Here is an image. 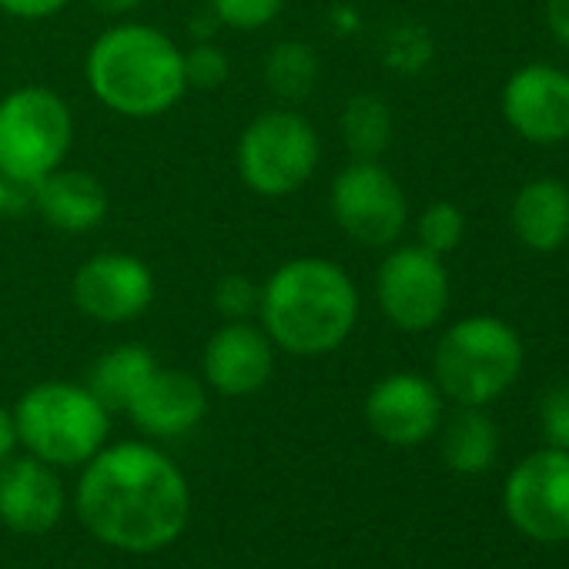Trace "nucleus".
Returning a JSON list of instances; mask_svg holds the SVG:
<instances>
[{"instance_id":"25","label":"nucleus","mask_w":569,"mask_h":569,"mask_svg":"<svg viewBox=\"0 0 569 569\" xmlns=\"http://www.w3.org/2000/svg\"><path fill=\"white\" fill-rule=\"evenodd\" d=\"M258 299H261V289H258V284H254L251 278H244V274H238V271L224 274V278L214 284V309H218L228 322H241V319L254 316V312H258Z\"/></svg>"},{"instance_id":"14","label":"nucleus","mask_w":569,"mask_h":569,"mask_svg":"<svg viewBox=\"0 0 569 569\" xmlns=\"http://www.w3.org/2000/svg\"><path fill=\"white\" fill-rule=\"evenodd\" d=\"M201 369L208 386L221 396H251L264 389L274 372V342L248 319L228 322L208 339Z\"/></svg>"},{"instance_id":"31","label":"nucleus","mask_w":569,"mask_h":569,"mask_svg":"<svg viewBox=\"0 0 569 569\" xmlns=\"http://www.w3.org/2000/svg\"><path fill=\"white\" fill-rule=\"evenodd\" d=\"M21 436H18V419L14 412H8L4 406H0V462H8L18 449Z\"/></svg>"},{"instance_id":"13","label":"nucleus","mask_w":569,"mask_h":569,"mask_svg":"<svg viewBox=\"0 0 569 569\" xmlns=\"http://www.w3.org/2000/svg\"><path fill=\"white\" fill-rule=\"evenodd\" d=\"M366 422L389 446H419L442 422V392L416 372L386 376L366 399Z\"/></svg>"},{"instance_id":"7","label":"nucleus","mask_w":569,"mask_h":569,"mask_svg":"<svg viewBox=\"0 0 569 569\" xmlns=\"http://www.w3.org/2000/svg\"><path fill=\"white\" fill-rule=\"evenodd\" d=\"M319 131L299 111H264L238 138L234 164L241 181L261 198L296 194L319 168Z\"/></svg>"},{"instance_id":"28","label":"nucleus","mask_w":569,"mask_h":569,"mask_svg":"<svg viewBox=\"0 0 569 569\" xmlns=\"http://www.w3.org/2000/svg\"><path fill=\"white\" fill-rule=\"evenodd\" d=\"M432 58V44L429 38L419 31V28H409V31H399L396 41H392V51H389V61L406 68V71H419L426 68Z\"/></svg>"},{"instance_id":"26","label":"nucleus","mask_w":569,"mask_h":569,"mask_svg":"<svg viewBox=\"0 0 569 569\" xmlns=\"http://www.w3.org/2000/svg\"><path fill=\"white\" fill-rule=\"evenodd\" d=\"M539 432L546 446L569 452V386H552L539 399Z\"/></svg>"},{"instance_id":"29","label":"nucleus","mask_w":569,"mask_h":569,"mask_svg":"<svg viewBox=\"0 0 569 569\" xmlns=\"http://www.w3.org/2000/svg\"><path fill=\"white\" fill-rule=\"evenodd\" d=\"M71 0H0V11L21 18V21H44L58 11H64Z\"/></svg>"},{"instance_id":"24","label":"nucleus","mask_w":569,"mask_h":569,"mask_svg":"<svg viewBox=\"0 0 569 569\" xmlns=\"http://www.w3.org/2000/svg\"><path fill=\"white\" fill-rule=\"evenodd\" d=\"M208 4L221 24L234 31H261L281 14L284 0H208Z\"/></svg>"},{"instance_id":"4","label":"nucleus","mask_w":569,"mask_h":569,"mask_svg":"<svg viewBox=\"0 0 569 569\" xmlns=\"http://www.w3.org/2000/svg\"><path fill=\"white\" fill-rule=\"evenodd\" d=\"M522 362V339L506 319L469 316L439 336L432 352V379L446 399L482 409L516 386Z\"/></svg>"},{"instance_id":"3","label":"nucleus","mask_w":569,"mask_h":569,"mask_svg":"<svg viewBox=\"0 0 569 569\" xmlns=\"http://www.w3.org/2000/svg\"><path fill=\"white\" fill-rule=\"evenodd\" d=\"M94 98L121 118H158L184 91V51L151 24H118L104 31L84 61Z\"/></svg>"},{"instance_id":"9","label":"nucleus","mask_w":569,"mask_h":569,"mask_svg":"<svg viewBox=\"0 0 569 569\" xmlns=\"http://www.w3.org/2000/svg\"><path fill=\"white\" fill-rule=\"evenodd\" d=\"M329 204L336 224L366 248H389L406 231V191L379 161L356 158L346 164L332 181Z\"/></svg>"},{"instance_id":"16","label":"nucleus","mask_w":569,"mask_h":569,"mask_svg":"<svg viewBox=\"0 0 569 569\" xmlns=\"http://www.w3.org/2000/svg\"><path fill=\"white\" fill-rule=\"evenodd\" d=\"M204 409H208L204 386L191 372L158 366L131 399L128 416L141 432L154 439H174L191 432L204 419Z\"/></svg>"},{"instance_id":"19","label":"nucleus","mask_w":569,"mask_h":569,"mask_svg":"<svg viewBox=\"0 0 569 569\" xmlns=\"http://www.w3.org/2000/svg\"><path fill=\"white\" fill-rule=\"evenodd\" d=\"M158 369L154 356L138 346V342H128V346H118V349H108L94 366H91V376H88V389L91 396L108 409V412H128L131 399L138 396V389L148 382V376Z\"/></svg>"},{"instance_id":"5","label":"nucleus","mask_w":569,"mask_h":569,"mask_svg":"<svg viewBox=\"0 0 569 569\" xmlns=\"http://www.w3.org/2000/svg\"><path fill=\"white\" fill-rule=\"evenodd\" d=\"M18 436L34 459L48 466L91 462L111 429V412L91 396L88 386L41 382L28 389L14 409Z\"/></svg>"},{"instance_id":"27","label":"nucleus","mask_w":569,"mask_h":569,"mask_svg":"<svg viewBox=\"0 0 569 569\" xmlns=\"http://www.w3.org/2000/svg\"><path fill=\"white\" fill-rule=\"evenodd\" d=\"M184 74H188V88H218L228 78V61L218 48L211 44H198L194 51L184 54Z\"/></svg>"},{"instance_id":"12","label":"nucleus","mask_w":569,"mask_h":569,"mask_svg":"<svg viewBox=\"0 0 569 569\" xmlns=\"http://www.w3.org/2000/svg\"><path fill=\"white\" fill-rule=\"evenodd\" d=\"M499 108L506 124L529 144L552 148L569 141V71L526 64L502 84Z\"/></svg>"},{"instance_id":"20","label":"nucleus","mask_w":569,"mask_h":569,"mask_svg":"<svg viewBox=\"0 0 569 569\" xmlns=\"http://www.w3.org/2000/svg\"><path fill=\"white\" fill-rule=\"evenodd\" d=\"M499 452V432L496 422L476 409V406H462L442 432V462L459 472V476H479L496 462Z\"/></svg>"},{"instance_id":"32","label":"nucleus","mask_w":569,"mask_h":569,"mask_svg":"<svg viewBox=\"0 0 569 569\" xmlns=\"http://www.w3.org/2000/svg\"><path fill=\"white\" fill-rule=\"evenodd\" d=\"M94 4L101 8V11H131L134 4H138V0H94Z\"/></svg>"},{"instance_id":"8","label":"nucleus","mask_w":569,"mask_h":569,"mask_svg":"<svg viewBox=\"0 0 569 569\" xmlns=\"http://www.w3.org/2000/svg\"><path fill=\"white\" fill-rule=\"evenodd\" d=\"M376 299L382 316L409 336L436 329L452 299V281L439 254L422 244L392 248L376 274Z\"/></svg>"},{"instance_id":"1","label":"nucleus","mask_w":569,"mask_h":569,"mask_svg":"<svg viewBox=\"0 0 569 569\" xmlns=\"http://www.w3.org/2000/svg\"><path fill=\"white\" fill-rule=\"evenodd\" d=\"M78 516L91 536L121 552H158L184 532L191 492L164 452L121 442L88 462L78 482Z\"/></svg>"},{"instance_id":"2","label":"nucleus","mask_w":569,"mask_h":569,"mask_svg":"<svg viewBox=\"0 0 569 569\" xmlns=\"http://www.w3.org/2000/svg\"><path fill=\"white\" fill-rule=\"evenodd\" d=\"M258 319L274 349L319 359L356 332L359 289L339 261L292 258L261 284Z\"/></svg>"},{"instance_id":"33","label":"nucleus","mask_w":569,"mask_h":569,"mask_svg":"<svg viewBox=\"0 0 569 569\" xmlns=\"http://www.w3.org/2000/svg\"><path fill=\"white\" fill-rule=\"evenodd\" d=\"M8 201H11V184L4 181V174H0V214H4Z\"/></svg>"},{"instance_id":"18","label":"nucleus","mask_w":569,"mask_h":569,"mask_svg":"<svg viewBox=\"0 0 569 569\" xmlns=\"http://www.w3.org/2000/svg\"><path fill=\"white\" fill-rule=\"evenodd\" d=\"M509 224L519 244L536 254H552L569 241V184L559 178L526 181L509 208Z\"/></svg>"},{"instance_id":"22","label":"nucleus","mask_w":569,"mask_h":569,"mask_svg":"<svg viewBox=\"0 0 569 569\" xmlns=\"http://www.w3.org/2000/svg\"><path fill=\"white\" fill-rule=\"evenodd\" d=\"M316 78H319V61L309 44L289 41V44H278L274 51H268L264 81L274 94L306 98L316 88Z\"/></svg>"},{"instance_id":"30","label":"nucleus","mask_w":569,"mask_h":569,"mask_svg":"<svg viewBox=\"0 0 569 569\" xmlns=\"http://www.w3.org/2000/svg\"><path fill=\"white\" fill-rule=\"evenodd\" d=\"M542 24L552 34V41L569 51V0H546L542 4Z\"/></svg>"},{"instance_id":"15","label":"nucleus","mask_w":569,"mask_h":569,"mask_svg":"<svg viewBox=\"0 0 569 569\" xmlns=\"http://www.w3.org/2000/svg\"><path fill=\"white\" fill-rule=\"evenodd\" d=\"M64 512V486L54 469L34 456L0 462V519L14 532L41 536Z\"/></svg>"},{"instance_id":"23","label":"nucleus","mask_w":569,"mask_h":569,"mask_svg":"<svg viewBox=\"0 0 569 569\" xmlns=\"http://www.w3.org/2000/svg\"><path fill=\"white\" fill-rule=\"evenodd\" d=\"M419 244L439 258L452 254L466 238V214L452 201H436L419 214Z\"/></svg>"},{"instance_id":"11","label":"nucleus","mask_w":569,"mask_h":569,"mask_svg":"<svg viewBox=\"0 0 569 569\" xmlns=\"http://www.w3.org/2000/svg\"><path fill=\"white\" fill-rule=\"evenodd\" d=\"M71 299L88 319L101 326H124L144 316L154 302V274L138 254L104 251L74 271Z\"/></svg>"},{"instance_id":"17","label":"nucleus","mask_w":569,"mask_h":569,"mask_svg":"<svg viewBox=\"0 0 569 569\" xmlns=\"http://www.w3.org/2000/svg\"><path fill=\"white\" fill-rule=\"evenodd\" d=\"M34 204L41 211V218L68 234H81V231H94L111 208L108 188L88 174V171H74V168H58L48 178H41L34 188Z\"/></svg>"},{"instance_id":"6","label":"nucleus","mask_w":569,"mask_h":569,"mask_svg":"<svg viewBox=\"0 0 569 569\" xmlns=\"http://www.w3.org/2000/svg\"><path fill=\"white\" fill-rule=\"evenodd\" d=\"M74 118L64 98L28 84L0 101V174L14 188H34L71 151Z\"/></svg>"},{"instance_id":"21","label":"nucleus","mask_w":569,"mask_h":569,"mask_svg":"<svg viewBox=\"0 0 569 569\" xmlns=\"http://www.w3.org/2000/svg\"><path fill=\"white\" fill-rule=\"evenodd\" d=\"M342 138L356 158L376 161L392 141V111L379 94H356L342 111Z\"/></svg>"},{"instance_id":"10","label":"nucleus","mask_w":569,"mask_h":569,"mask_svg":"<svg viewBox=\"0 0 569 569\" xmlns=\"http://www.w3.org/2000/svg\"><path fill=\"white\" fill-rule=\"evenodd\" d=\"M506 516L509 522L536 542L569 539V452L539 449L516 462L506 479Z\"/></svg>"}]
</instances>
